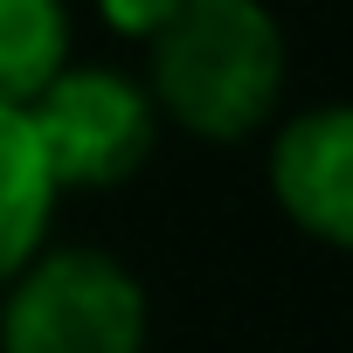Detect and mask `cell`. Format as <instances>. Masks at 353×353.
<instances>
[{"label": "cell", "mask_w": 353, "mask_h": 353, "mask_svg": "<svg viewBox=\"0 0 353 353\" xmlns=\"http://www.w3.org/2000/svg\"><path fill=\"white\" fill-rule=\"evenodd\" d=\"M145 90L159 118L188 125L208 145H243L284 104V28L263 0H181L152 42Z\"/></svg>", "instance_id": "6da1fadb"}, {"label": "cell", "mask_w": 353, "mask_h": 353, "mask_svg": "<svg viewBox=\"0 0 353 353\" xmlns=\"http://www.w3.org/2000/svg\"><path fill=\"white\" fill-rule=\"evenodd\" d=\"M56 201H63V188H56V173L35 145L28 111L0 104V284L42 250V236L56 222Z\"/></svg>", "instance_id": "5b68a950"}, {"label": "cell", "mask_w": 353, "mask_h": 353, "mask_svg": "<svg viewBox=\"0 0 353 353\" xmlns=\"http://www.w3.org/2000/svg\"><path fill=\"white\" fill-rule=\"evenodd\" d=\"M70 63V0H0V104H28Z\"/></svg>", "instance_id": "8992f818"}, {"label": "cell", "mask_w": 353, "mask_h": 353, "mask_svg": "<svg viewBox=\"0 0 353 353\" xmlns=\"http://www.w3.org/2000/svg\"><path fill=\"white\" fill-rule=\"evenodd\" d=\"M35 145L56 173V188H118L159 145V104L111 63H63L28 104Z\"/></svg>", "instance_id": "3957f363"}, {"label": "cell", "mask_w": 353, "mask_h": 353, "mask_svg": "<svg viewBox=\"0 0 353 353\" xmlns=\"http://www.w3.org/2000/svg\"><path fill=\"white\" fill-rule=\"evenodd\" d=\"M270 194L284 222L325 250L353 243V111L305 104L270 139Z\"/></svg>", "instance_id": "277c9868"}, {"label": "cell", "mask_w": 353, "mask_h": 353, "mask_svg": "<svg viewBox=\"0 0 353 353\" xmlns=\"http://www.w3.org/2000/svg\"><path fill=\"white\" fill-rule=\"evenodd\" d=\"M97 14L111 35H132V42H152L173 14H181V0H97Z\"/></svg>", "instance_id": "52a82bcc"}, {"label": "cell", "mask_w": 353, "mask_h": 353, "mask_svg": "<svg viewBox=\"0 0 353 353\" xmlns=\"http://www.w3.org/2000/svg\"><path fill=\"white\" fill-rule=\"evenodd\" d=\"M145 284L104 250H35L0 298V353H145Z\"/></svg>", "instance_id": "7a4b0ae2"}]
</instances>
